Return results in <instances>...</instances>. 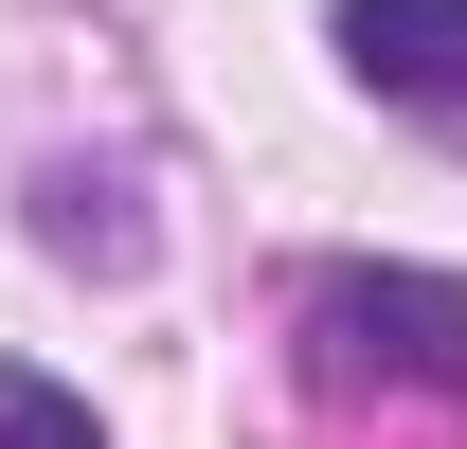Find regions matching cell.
<instances>
[{
  "mask_svg": "<svg viewBox=\"0 0 467 449\" xmlns=\"http://www.w3.org/2000/svg\"><path fill=\"white\" fill-rule=\"evenodd\" d=\"M324 37L378 109H467V0H342Z\"/></svg>",
  "mask_w": 467,
  "mask_h": 449,
  "instance_id": "2",
  "label": "cell"
},
{
  "mask_svg": "<svg viewBox=\"0 0 467 449\" xmlns=\"http://www.w3.org/2000/svg\"><path fill=\"white\" fill-rule=\"evenodd\" d=\"M0 449H90V395H55L36 360H0Z\"/></svg>",
  "mask_w": 467,
  "mask_h": 449,
  "instance_id": "3",
  "label": "cell"
},
{
  "mask_svg": "<svg viewBox=\"0 0 467 449\" xmlns=\"http://www.w3.org/2000/svg\"><path fill=\"white\" fill-rule=\"evenodd\" d=\"M306 378L324 395H467L450 270H306Z\"/></svg>",
  "mask_w": 467,
  "mask_h": 449,
  "instance_id": "1",
  "label": "cell"
}]
</instances>
